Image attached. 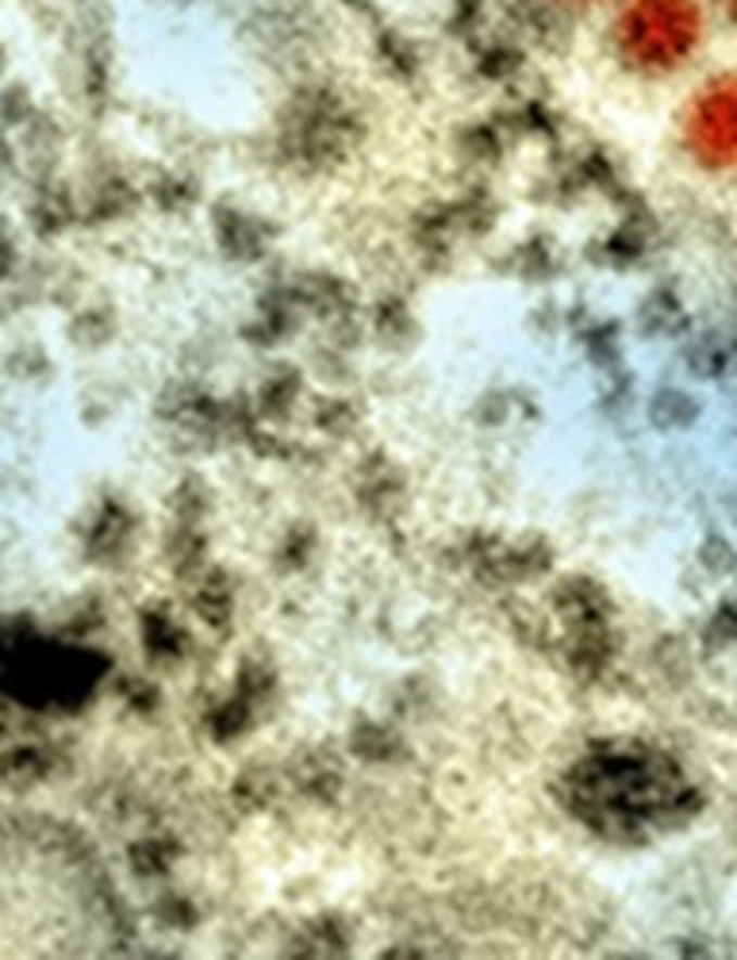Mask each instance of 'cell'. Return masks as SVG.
Listing matches in <instances>:
<instances>
[{"label": "cell", "mask_w": 737, "mask_h": 960, "mask_svg": "<svg viewBox=\"0 0 737 960\" xmlns=\"http://www.w3.org/2000/svg\"><path fill=\"white\" fill-rule=\"evenodd\" d=\"M711 20L703 0H619L607 27L611 54L626 74L664 81L703 54Z\"/></svg>", "instance_id": "1"}, {"label": "cell", "mask_w": 737, "mask_h": 960, "mask_svg": "<svg viewBox=\"0 0 737 960\" xmlns=\"http://www.w3.org/2000/svg\"><path fill=\"white\" fill-rule=\"evenodd\" d=\"M679 150L703 174H737V70L696 85L679 112Z\"/></svg>", "instance_id": "2"}, {"label": "cell", "mask_w": 737, "mask_h": 960, "mask_svg": "<svg viewBox=\"0 0 737 960\" xmlns=\"http://www.w3.org/2000/svg\"><path fill=\"white\" fill-rule=\"evenodd\" d=\"M719 4H722V12H726V20H729V24L737 27V0H719Z\"/></svg>", "instance_id": "3"}, {"label": "cell", "mask_w": 737, "mask_h": 960, "mask_svg": "<svg viewBox=\"0 0 737 960\" xmlns=\"http://www.w3.org/2000/svg\"><path fill=\"white\" fill-rule=\"evenodd\" d=\"M564 4H596V0H564Z\"/></svg>", "instance_id": "4"}]
</instances>
